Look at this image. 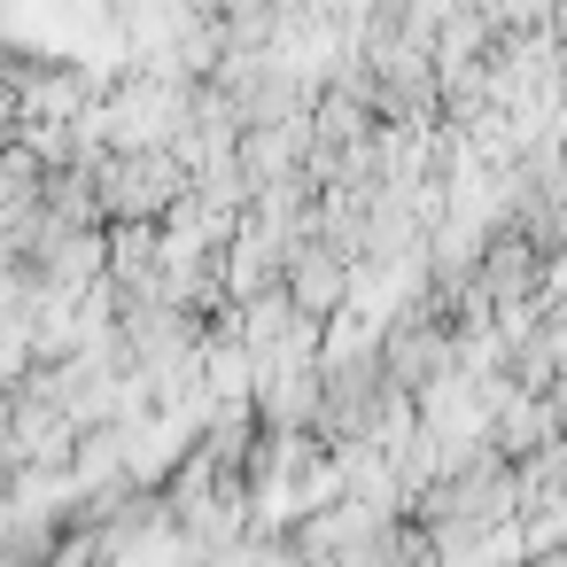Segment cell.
Here are the masks:
<instances>
[{"label":"cell","instance_id":"cell-4","mask_svg":"<svg viewBox=\"0 0 567 567\" xmlns=\"http://www.w3.org/2000/svg\"><path fill=\"white\" fill-rule=\"evenodd\" d=\"M559 148H567V133H559Z\"/></svg>","mask_w":567,"mask_h":567},{"label":"cell","instance_id":"cell-3","mask_svg":"<svg viewBox=\"0 0 567 567\" xmlns=\"http://www.w3.org/2000/svg\"><path fill=\"white\" fill-rule=\"evenodd\" d=\"M187 203V164L172 148H102V218L110 226H164Z\"/></svg>","mask_w":567,"mask_h":567},{"label":"cell","instance_id":"cell-2","mask_svg":"<svg viewBox=\"0 0 567 567\" xmlns=\"http://www.w3.org/2000/svg\"><path fill=\"white\" fill-rule=\"evenodd\" d=\"M350 288H358V265L342 257V241L327 234V218H319V210L288 218V226H280V296H288L303 319L334 327V319L350 311Z\"/></svg>","mask_w":567,"mask_h":567},{"label":"cell","instance_id":"cell-1","mask_svg":"<svg viewBox=\"0 0 567 567\" xmlns=\"http://www.w3.org/2000/svg\"><path fill=\"white\" fill-rule=\"evenodd\" d=\"M466 280H474L482 311L497 319V334H513V327H528V319L551 303L559 265L544 257V241H536V234H520V226H489V234H482V249H474V265H466Z\"/></svg>","mask_w":567,"mask_h":567}]
</instances>
